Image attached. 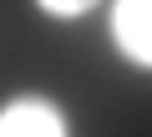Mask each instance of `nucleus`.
<instances>
[{"mask_svg": "<svg viewBox=\"0 0 152 137\" xmlns=\"http://www.w3.org/2000/svg\"><path fill=\"white\" fill-rule=\"evenodd\" d=\"M112 41L132 66L152 71V0H117L112 5Z\"/></svg>", "mask_w": 152, "mask_h": 137, "instance_id": "f257e3e1", "label": "nucleus"}, {"mask_svg": "<svg viewBox=\"0 0 152 137\" xmlns=\"http://www.w3.org/2000/svg\"><path fill=\"white\" fill-rule=\"evenodd\" d=\"M0 132L5 137H66L71 122L46 97H10L5 112H0Z\"/></svg>", "mask_w": 152, "mask_h": 137, "instance_id": "f03ea898", "label": "nucleus"}, {"mask_svg": "<svg viewBox=\"0 0 152 137\" xmlns=\"http://www.w3.org/2000/svg\"><path fill=\"white\" fill-rule=\"evenodd\" d=\"M36 5H41L46 15H56V21H76V15H86L96 0H36Z\"/></svg>", "mask_w": 152, "mask_h": 137, "instance_id": "7ed1b4c3", "label": "nucleus"}]
</instances>
